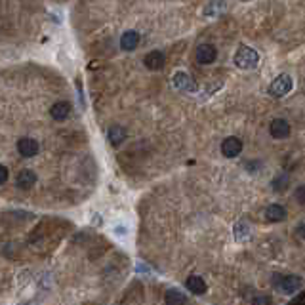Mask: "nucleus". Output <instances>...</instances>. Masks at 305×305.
Listing matches in <instances>:
<instances>
[{"instance_id": "1", "label": "nucleus", "mask_w": 305, "mask_h": 305, "mask_svg": "<svg viewBox=\"0 0 305 305\" xmlns=\"http://www.w3.org/2000/svg\"><path fill=\"white\" fill-rule=\"evenodd\" d=\"M259 61L258 52L250 46H239L235 54V65L239 69H254Z\"/></svg>"}, {"instance_id": "22", "label": "nucleus", "mask_w": 305, "mask_h": 305, "mask_svg": "<svg viewBox=\"0 0 305 305\" xmlns=\"http://www.w3.org/2000/svg\"><path fill=\"white\" fill-rule=\"evenodd\" d=\"M8 181V168L4 164H0V185H4Z\"/></svg>"}, {"instance_id": "15", "label": "nucleus", "mask_w": 305, "mask_h": 305, "mask_svg": "<svg viewBox=\"0 0 305 305\" xmlns=\"http://www.w3.org/2000/svg\"><path fill=\"white\" fill-rule=\"evenodd\" d=\"M166 305H185L187 303V296L178 288H170L164 296Z\"/></svg>"}, {"instance_id": "17", "label": "nucleus", "mask_w": 305, "mask_h": 305, "mask_svg": "<svg viewBox=\"0 0 305 305\" xmlns=\"http://www.w3.org/2000/svg\"><path fill=\"white\" fill-rule=\"evenodd\" d=\"M271 185H273V191H277V193H279V191H284V189L290 185L288 176H286V174H279V176H277V178L273 180V183H271Z\"/></svg>"}, {"instance_id": "3", "label": "nucleus", "mask_w": 305, "mask_h": 305, "mask_svg": "<svg viewBox=\"0 0 305 305\" xmlns=\"http://www.w3.org/2000/svg\"><path fill=\"white\" fill-rule=\"evenodd\" d=\"M292 86H294V82H292V77H290V75H279V77L271 82L269 94L273 95V97H284V95L292 90Z\"/></svg>"}, {"instance_id": "6", "label": "nucleus", "mask_w": 305, "mask_h": 305, "mask_svg": "<svg viewBox=\"0 0 305 305\" xmlns=\"http://www.w3.org/2000/svg\"><path fill=\"white\" fill-rule=\"evenodd\" d=\"M39 141L31 140V138H21V140L17 141V151H19V155L25 158H31V157H37L39 155Z\"/></svg>"}, {"instance_id": "10", "label": "nucleus", "mask_w": 305, "mask_h": 305, "mask_svg": "<svg viewBox=\"0 0 305 305\" xmlns=\"http://www.w3.org/2000/svg\"><path fill=\"white\" fill-rule=\"evenodd\" d=\"M71 109H73V107H71L69 101H57L50 107V115H52L54 120L61 122V120H65V118L71 115Z\"/></svg>"}, {"instance_id": "24", "label": "nucleus", "mask_w": 305, "mask_h": 305, "mask_svg": "<svg viewBox=\"0 0 305 305\" xmlns=\"http://www.w3.org/2000/svg\"><path fill=\"white\" fill-rule=\"evenodd\" d=\"M115 231H117V235H118V236H124V235H126V227H117Z\"/></svg>"}, {"instance_id": "13", "label": "nucleus", "mask_w": 305, "mask_h": 305, "mask_svg": "<svg viewBox=\"0 0 305 305\" xmlns=\"http://www.w3.org/2000/svg\"><path fill=\"white\" fill-rule=\"evenodd\" d=\"M138 44H140V32L138 31H126L124 35L120 37V46H122V50H126V52L135 50Z\"/></svg>"}, {"instance_id": "5", "label": "nucleus", "mask_w": 305, "mask_h": 305, "mask_svg": "<svg viewBox=\"0 0 305 305\" xmlns=\"http://www.w3.org/2000/svg\"><path fill=\"white\" fill-rule=\"evenodd\" d=\"M241 151H243V141L239 138H225L223 143H221V155L225 158L239 157Z\"/></svg>"}, {"instance_id": "7", "label": "nucleus", "mask_w": 305, "mask_h": 305, "mask_svg": "<svg viewBox=\"0 0 305 305\" xmlns=\"http://www.w3.org/2000/svg\"><path fill=\"white\" fill-rule=\"evenodd\" d=\"M218 57V50L212 44H200L196 48V61L202 63V65H210V63L216 61Z\"/></svg>"}, {"instance_id": "21", "label": "nucleus", "mask_w": 305, "mask_h": 305, "mask_svg": "<svg viewBox=\"0 0 305 305\" xmlns=\"http://www.w3.org/2000/svg\"><path fill=\"white\" fill-rule=\"evenodd\" d=\"M273 303V299L269 296H258L254 297V301H252V305H271Z\"/></svg>"}, {"instance_id": "25", "label": "nucleus", "mask_w": 305, "mask_h": 305, "mask_svg": "<svg viewBox=\"0 0 305 305\" xmlns=\"http://www.w3.org/2000/svg\"><path fill=\"white\" fill-rule=\"evenodd\" d=\"M243 2H248V0H243Z\"/></svg>"}, {"instance_id": "8", "label": "nucleus", "mask_w": 305, "mask_h": 305, "mask_svg": "<svg viewBox=\"0 0 305 305\" xmlns=\"http://www.w3.org/2000/svg\"><path fill=\"white\" fill-rule=\"evenodd\" d=\"M269 132L273 135L275 140H284V138H288L290 135V124L288 120H284V118H275L271 126H269Z\"/></svg>"}, {"instance_id": "16", "label": "nucleus", "mask_w": 305, "mask_h": 305, "mask_svg": "<svg viewBox=\"0 0 305 305\" xmlns=\"http://www.w3.org/2000/svg\"><path fill=\"white\" fill-rule=\"evenodd\" d=\"M107 138H109L111 145H115V147H118V145H120V143H122V141L126 140V130L122 128V126H118V124L111 126L109 132H107Z\"/></svg>"}, {"instance_id": "14", "label": "nucleus", "mask_w": 305, "mask_h": 305, "mask_svg": "<svg viewBox=\"0 0 305 305\" xmlns=\"http://www.w3.org/2000/svg\"><path fill=\"white\" fill-rule=\"evenodd\" d=\"M265 218L269 221H284L286 219V208L282 204H271V206H267Z\"/></svg>"}, {"instance_id": "20", "label": "nucleus", "mask_w": 305, "mask_h": 305, "mask_svg": "<svg viewBox=\"0 0 305 305\" xmlns=\"http://www.w3.org/2000/svg\"><path fill=\"white\" fill-rule=\"evenodd\" d=\"M294 196H296V200L301 206H305V185H299V187H296V191H294Z\"/></svg>"}, {"instance_id": "23", "label": "nucleus", "mask_w": 305, "mask_h": 305, "mask_svg": "<svg viewBox=\"0 0 305 305\" xmlns=\"http://www.w3.org/2000/svg\"><path fill=\"white\" fill-rule=\"evenodd\" d=\"M296 233L301 236V239H305V221H303V223H299V225L296 227Z\"/></svg>"}, {"instance_id": "9", "label": "nucleus", "mask_w": 305, "mask_h": 305, "mask_svg": "<svg viewBox=\"0 0 305 305\" xmlns=\"http://www.w3.org/2000/svg\"><path fill=\"white\" fill-rule=\"evenodd\" d=\"M164 54L162 52H158V50H153V52H149L147 55H145V59H143V63H145V67L151 71H158L164 67Z\"/></svg>"}, {"instance_id": "4", "label": "nucleus", "mask_w": 305, "mask_h": 305, "mask_svg": "<svg viewBox=\"0 0 305 305\" xmlns=\"http://www.w3.org/2000/svg\"><path fill=\"white\" fill-rule=\"evenodd\" d=\"M172 84L178 88L180 92H191V94L196 92V82L189 77L187 73H183V71H180V73H176V75H174Z\"/></svg>"}, {"instance_id": "19", "label": "nucleus", "mask_w": 305, "mask_h": 305, "mask_svg": "<svg viewBox=\"0 0 305 305\" xmlns=\"http://www.w3.org/2000/svg\"><path fill=\"white\" fill-rule=\"evenodd\" d=\"M261 166L263 164H261L259 160H248V162L244 164V168H246L250 174H256V172H259V168H261Z\"/></svg>"}, {"instance_id": "11", "label": "nucleus", "mask_w": 305, "mask_h": 305, "mask_svg": "<svg viewBox=\"0 0 305 305\" xmlns=\"http://www.w3.org/2000/svg\"><path fill=\"white\" fill-rule=\"evenodd\" d=\"M35 183H37V174L32 172V170H29V168H25V170H21V172L17 174L16 185L19 189H31Z\"/></svg>"}, {"instance_id": "12", "label": "nucleus", "mask_w": 305, "mask_h": 305, "mask_svg": "<svg viewBox=\"0 0 305 305\" xmlns=\"http://www.w3.org/2000/svg\"><path fill=\"white\" fill-rule=\"evenodd\" d=\"M185 286L191 294H195V296H202L204 292H206V281H204L202 277H198V275H193V277H189L187 281H185Z\"/></svg>"}, {"instance_id": "18", "label": "nucleus", "mask_w": 305, "mask_h": 305, "mask_svg": "<svg viewBox=\"0 0 305 305\" xmlns=\"http://www.w3.org/2000/svg\"><path fill=\"white\" fill-rule=\"evenodd\" d=\"M248 231H250V227L246 221H239L235 225V239L236 241H243L244 236H248Z\"/></svg>"}, {"instance_id": "2", "label": "nucleus", "mask_w": 305, "mask_h": 305, "mask_svg": "<svg viewBox=\"0 0 305 305\" xmlns=\"http://www.w3.org/2000/svg\"><path fill=\"white\" fill-rule=\"evenodd\" d=\"M275 288L290 296V294H294L301 288V279L296 277V275H277L275 277Z\"/></svg>"}]
</instances>
